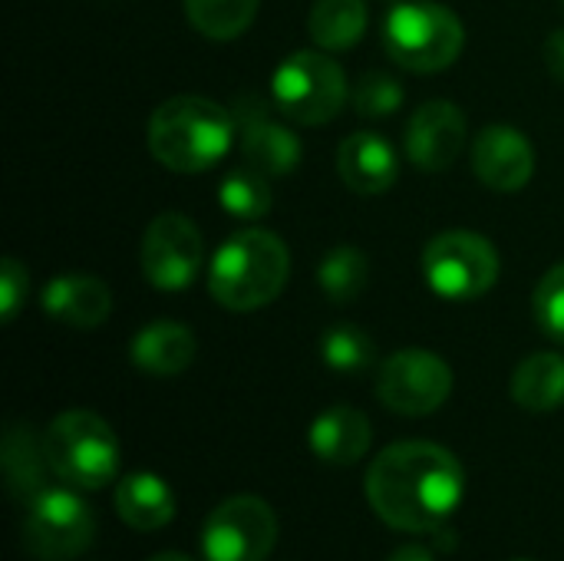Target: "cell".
I'll use <instances>...</instances> for the list:
<instances>
[{
	"instance_id": "obj_1",
	"label": "cell",
	"mask_w": 564,
	"mask_h": 561,
	"mask_svg": "<svg viewBox=\"0 0 564 561\" xmlns=\"http://www.w3.org/2000/svg\"><path fill=\"white\" fill-rule=\"evenodd\" d=\"M367 503L400 532L443 529L466 496V473L459 460L423 440L387 446L367 470Z\"/></svg>"
},
{
	"instance_id": "obj_2",
	"label": "cell",
	"mask_w": 564,
	"mask_h": 561,
	"mask_svg": "<svg viewBox=\"0 0 564 561\" xmlns=\"http://www.w3.org/2000/svg\"><path fill=\"white\" fill-rule=\"evenodd\" d=\"M235 112L205 96H172L149 119V152L169 172H205L235 145Z\"/></svg>"
},
{
	"instance_id": "obj_3",
	"label": "cell",
	"mask_w": 564,
	"mask_h": 561,
	"mask_svg": "<svg viewBox=\"0 0 564 561\" xmlns=\"http://www.w3.org/2000/svg\"><path fill=\"white\" fill-rule=\"evenodd\" d=\"M291 274L288 245L264 228L231 235L212 258L208 288L212 298L228 311H258L271 304Z\"/></svg>"
},
{
	"instance_id": "obj_4",
	"label": "cell",
	"mask_w": 564,
	"mask_h": 561,
	"mask_svg": "<svg viewBox=\"0 0 564 561\" xmlns=\"http://www.w3.org/2000/svg\"><path fill=\"white\" fill-rule=\"evenodd\" d=\"M466 30L459 17L436 0L393 3L383 20L387 53L410 73H440L463 53Z\"/></svg>"
},
{
	"instance_id": "obj_5",
	"label": "cell",
	"mask_w": 564,
	"mask_h": 561,
	"mask_svg": "<svg viewBox=\"0 0 564 561\" xmlns=\"http://www.w3.org/2000/svg\"><path fill=\"white\" fill-rule=\"evenodd\" d=\"M43 443L53 476L73 489H102L119 473V440L112 427L93 410L59 413L46 427Z\"/></svg>"
},
{
	"instance_id": "obj_6",
	"label": "cell",
	"mask_w": 564,
	"mask_h": 561,
	"mask_svg": "<svg viewBox=\"0 0 564 561\" xmlns=\"http://www.w3.org/2000/svg\"><path fill=\"white\" fill-rule=\"evenodd\" d=\"M347 99V76L334 56L317 50L291 53L271 79V103L297 126L330 122Z\"/></svg>"
},
{
	"instance_id": "obj_7",
	"label": "cell",
	"mask_w": 564,
	"mask_h": 561,
	"mask_svg": "<svg viewBox=\"0 0 564 561\" xmlns=\"http://www.w3.org/2000/svg\"><path fill=\"white\" fill-rule=\"evenodd\" d=\"M20 539L33 559L69 561L93 546L96 519L73 486H46L23 506Z\"/></svg>"
},
{
	"instance_id": "obj_8",
	"label": "cell",
	"mask_w": 564,
	"mask_h": 561,
	"mask_svg": "<svg viewBox=\"0 0 564 561\" xmlns=\"http://www.w3.org/2000/svg\"><path fill=\"white\" fill-rule=\"evenodd\" d=\"M423 278L446 301H476L499 281V251L486 235L443 231L423 251Z\"/></svg>"
},
{
	"instance_id": "obj_9",
	"label": "cell",
	"mask_w": 564,
	"mask_h": 561,
	"mask_svg": "<svg viewBox=\"0 0 564 561\" xmlns=\"http://www.w3.org/2000/svg\"><path fill=\"white\" fill-rule=\"evenodd\" d=\"M278 542V516L258 496H231L202 526L205 561H264Z\"/></svg>"
},
{
	"instance_id": "obj_10",
	"label": "cell",
	"mask_w": 564,
	"mask_h": 561,
	"mask_svg": "<svg viewBox=\"0 0 564 561\" xmlns=\"http://www.w3.org/2000/svg\"><path fill=\"white\" fill-rule=\"evenodd\" d=\"M453 393V370L443 357L410 347L383 360L377 374V397L400 417H430Z\"/></svg>"
},
{
	"instance_id": "obj_11",
	"label": "cell",
	"mask_w": 564,
	"mask_h": 561,
	"mask_svg": "<svg viewBox=\"0 0 564 561\" xmlns=\"http://www.w3.org/2000/svg\"><path fill=\"white\" fill-rule=\"evenodd\" d=\"M205 261V241L192 218L178 212H162L149 222L142 235V274L155 291L188 288Z\"/></svg>"
},
{
	"instance_id": "obj_12",
	"label": "cell",
	"mask_w": 564,
	"mask_h": 561,
	"mask_svg": "<svg viewBox=\"0 0 564 561\" xmlns=\"http://www.w3.org/2000/svg\"><path fill=\"white\" fill-rule=\"evenodd\" d=\"M235 122H238V139H241V155L248 165H254L264 175H288L301 165V139L281 126L271 112L268 103L254 93L235 96Z\"/></svg>"
},
{
	"instance_id": "obj_13",
	"label": "cell",
	"mask_w": 564,
	"mask_h": 561,
	"mask_svg": "<svg viewBox=\"0 0 564 561\" xmlns=\"http://www.w3.org/2000/svg\"><path fill=\"white\" fill-rule=\"evenodd\" d=\"M466 145V116L449 99L423 103L406 126V155L423 172H446Z\"/></svg>"
},
{
	"instance_id": "obj_14",
	"label": "cell",
	"mask_w": 564,
	"mask_h": 561,
	"mask_svg": "<svg viewBox=\"0 0 564 561\" xmlns=\"http://www.w3.org/2000/svg\"><path fill=\"white\" fill-rule=\"evenodd\" d=\"M473 169L492 192H519L535 175V149L512 126H486L473 145Z\"/></svg>"
},
{
	"instance_id": "obj_15",
	"label": "cell",
	"mask_w": 564,
	"mask_h": 561,
	"mask_svg": "<svg viewBox=\"0 0 564 561\" xmlns=\"http://www.w3.org/2000/svg\"><path fill=\"white\" fill-rule=\"evenodd\" d=\"M337 172L357 195H383L400 179L393 145L377 132H354L337 149Z\"/></svg>"
},
{
	"instance_id": "obj_16",
	"label": "cell",
	"mask_w": 564,
	"mask_h": 561,
	"mask_svg": "<svg viewBox=\"0 0 564 561\" xmlns=\"http://www.w3.org/2000/svg\"><path fill=\"white\" fill-rule=\"evenodd\" d=\"M40 304H43L46 317H53V321H59L66 327L89 331V327H99L109 317L112 294H109V288L99 278H89V274H59V278H53L43 288Z\"/></svg>"
},
{
	"instance_id": "obj_17",
	"label": "cell",
	"mask_w": 564,
	"mask_h": 561,
	"mask_svg": "<svg viewBox=\"0 0 564 561\" xmlns=\"http://www.w3.org/2000/svg\"><path fill=\"white\" fill-rule=\"evenodd\" d=\"M370 440H373L370 420L357 407H330L307 430L311 453L327 466L360 463L370 450Z\"/></svg>"
},
{
	"instance_id": "obj_18",
	"label": "cell",
	"mask_w": 564,
	"mask_h": 561,
	"mask_svg": "<svg viewBox=\"0 0 564 561\" xmlns=\"http://www.w3.org/2000/svg\"><path fill=\"white\" fill-rule=\"evenodd\" d=\"M129 360L149 377H175L195 360V334L175 321H152L129 341Z\"/></svg>"
},
{
	"instance_id": "obj_19",
	"label": "cell",
	"mask_w": 564,
	"mask_h": 561,
	"mask_svg": "<svg viewBox=\"0 0 564 561\" xmlns=\"http://www.w3.org/2000/svg\"><path fill=\"white\" fill-rule=\"evenodd\" d=\"M0 460H3V479H7L13 503L26 506L33 496H40L46 489V473H53V470L46 460V443H43V436L33 433L30 423L17 420L7 427Z\"/></svg>"
},
{
	"instance_id": "obj_20",
	"label": "cell",
	"mask_w": 564,
	"mask_h": 561,
	"mask_svg": "<svg viewBox=\"0 0 564 561\" xmlns=\"http://www.w3.org/2000/svg\"><path fill=\"white\" fill-rule=\"evenodd\" d=\"M116 513L129 529L155 532L175 519V493L152 473H129L116 486Z\"/></svg>"
},
{
	"instance_id": "obj_21",
	"label": "cell",
	"mask_w": 564,
	"mask_h": 561,
	"mask_svg": "<svg viewBox=\"0 0 564 561\" xmlns=\"http://www.w3.org/2000/svg\"><path fill=\"white\" fill-rule=\"evenodd\" d=\"M512 400L529 413H552L564 403V357L542 350L512 374Z\"/></svg>"
},
{
	"instance_id": "obj_22",
	"label": "cell",
	"mask_w": 564,
	"mask_h": 561,
	"mask_svg": "<svg viewBox=\"0 0 564 561\" xmlns=\"http://www.w3.org/2000/svg\"><path fill=\"white\" fill-rule=\"evenodd\" d=\"M307 30L321 50H350L367 30V3L364 0H314Z\"/></svg>"
},
{
	"instance_id": "obj_23",
	"label": "cell",
	"mask_w": 564,
	"mask_h": 561,
	"mask_svg": "<svg viewBox=\"0 0 564 561\" xmlns=\"http://www.w3.org/2000/svg\"><path fill=\"white\" fill-rule=\"evenodd\" d=\"M370 281V261L354 245H337L324 255L317 268V284L334 304H350L364 294Z\"/></svg>"
},
{
	"instance_id": "obj_24",
	"label": "cell",
	"mask_w": 564,
	"mask_h": 561,
	"mask_svg": "<svg viewBox=\"0 0 564 561\" xmlns=\"http://www.w3.org/2000/svg\"><path fill=\"white\" fill-rule=\"evenodd\" d=\"M258 3L261 0H185V17L208 40H235L254 23Z\"/></svg>"
},
{
	"instance_id": "obj_25",
	"label": "cell",
	"mask_w": 564,
	"mask_h": 561,
	"mask_svg": "<svg viewBox=\"0 0 564 561\" xmlns=\"http://www.w3.org/2000/svg\"><path fill=\"white\" fill-rule=\"evenodd\" d=\"M317 350H321V360H324L334 374H347V377L364 374V370L373 367V360H377L373 337H370L364 327L347 324V321L330 324V327L321 334Z\"/></svg>"
},
{
	"instance_id": "obj_26",
	"label": "cell",
	"mask_w": 564,
	"mask_h": 561,
	"mask_svg": "<svg viewBox=\"0 0 564 561\" xmlns=\"http://www.w3.org/2000/svg\"><path fill=\"white\" fill-rule=\"evenodd\" d=\"M218 205L241 222H258L271 212V188L264 172H258L254 165H241L235 172L225 175V182L218 185Z\"/></svg>"
},
{
	"instance_id": "obj_27",
	"label": "cell",
	"mask_w": 564,
	"mask_h": 561,
	"mask_svg": "<svg viewBox=\"0 0 564 561\" xmlns=\"http://www.w3.org/2000/svg\"><path fill=\"white\" fill-rule=\"evenodd\" d=\"M354 106L364 119H383L393 116L403 106V86L380 69H370L360 76L357 89H354Z\"/></svg>"
},
{
	"instance_id": "obj_28",
	"label": "cell",
	"mask_w": 564,
	"mask_h": 561,
	"mask_svg": "<svg viewBox=\"0 0 564 561\" xmlns=\"http://www.w3.org/2000/svg\"><path fill=\"white\" fill-rule=\"evenodd\" d=\"M532 308H535V321L539 327L562 341L564 344V261L555 265L535 288V298H532Z\"/></svg>"
},
{
	"instance_id": "obj_29",
	"label": "cell",
	"mask_w": 564,
	"mask_h": 561,
	"mask_svg": "<svg viewBox=\"0 0 564 561\" xmlns=\"http://www.w3.org/2000/svg\"><path fill=\"white\" fill-rule=\"evenodd\" d=\"M26 291H30L26 268L17 258H3L0 261V317H3V324H10L17 317V311L26 301Z\"/></svg>"
},
{
	"instance_id": "obj_30",
	"label": "cell",
	"mask_w": 564,
	"mask_h": 561,
	"mask_svg": "<svg viewBox=\"0 0 564 561\" xmlns=\"http://www.w3.org/2000/svg\"><path fill=\"white\" fill-rule=\"evenodd\" d=\"M545 63H549V73L564 83V30H555L549 40H545Z\"/></svg>"
},
{
	"instance_id": "obj_31",
	"label": "cell",
	"mask_w": 564,
	"mask_h": 561,
	"mask_svg": "<svg viewBox=\"0 0 564 561\" xmlns=\"http://www.w3.org/2000/svg\"><path fill=\"white\" fill-rule=\"evenodd\" d=\"M387 561H436V559H433V552H430V549H423V546H403V549H397V552H393Z\"/></svg>"
},
{
	"instance_id": "obj_32",
	"label": "cell",
	"mask_w": 564,
	"mask_h": 561,
	"mask_svg": "<svg viewBox=\"0 0 564 561\" xmlns=\"http://www.w3.org/2000/svg\"><path fill=\"white\" fill-rule=\"evenodd\" d=\"M149 561H192L188 555H182V552H159V555H152Z\"/></svg>"
}]
</instances>
